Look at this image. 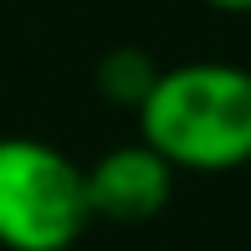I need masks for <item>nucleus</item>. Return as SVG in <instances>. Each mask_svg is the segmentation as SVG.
Instances as JSON below:
<instances>
[{"label":"nucleus","instance_id":"f257e3e1","mask_svg":"<svg viewBox=\"0 0 251 251\" xmlns=\"http://www.w3.org/2000/svg\"><path fill=\"white\" fill-rule=\"evenodd\" d=\"M133 113H139V139L175 175H236L251 164V67H159Z\"/></svg>","mask_w":251,"mask_h":251},{"label":"nucleus","instance_id":"f03ea898","mask_svg":"<svg viewBox=\"0 0 251 251\" xmlns=\"http://www.w3.org/2000/svg\"><path fill=\"white\" fill-rule=\"evenodd\" d=\"M87 185L56 144L10 133L0 139V246L5 251H72L87 231Z\"/></svg>","mask_w":251,"mask_h":251},{"label":"nucleus","instance_id":"7ed1b4c3","mask_svg":"<svg viewBox=\"0 0 251 251\" xmlns=\"http://www.w3.org/2000/svg\"><path fill=\"white\" fill-rule=\"evenodd\" d=\"M82 185H87V210L93 221H154L159 210L175 195V169L159 159L144 139L118 144L98 159V164L82 169Z\"/></svg>","mask_w":251,"mask_h":251},{"label":"nucleus","instance_id":"20e7f679","mask_svg":"<svg viewBox=\"0 0 251 251\" xmlns=\"http://www.w3.org/2000/svg\"><path fill=\"white\" fill-rule=\"evenodd\" d=\"M154 77H159V67H154L144 51H108V56L98 62V87H102L113 102H123V108H139Z\"/></svg>","mask_w":251,"mask_h":251},{"label":"nucleus","instance_id":"39448f33","mask_svg":"<svg viewBox=\"0 0 251 251\" xmlns=\"http://www.w3.org/2000/svg\"><path fill=\"white\" fill-rule=\"evenodd\" d=\"M200 5L221 10V16H251V0H200Z\"/></svg>","mask_w":251,"mask_h":251}]
</instances>
